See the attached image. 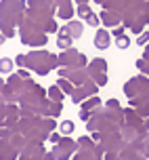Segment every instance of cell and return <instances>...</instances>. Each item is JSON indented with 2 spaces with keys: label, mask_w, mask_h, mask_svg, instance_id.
Returning <instances> with one entry per match:
<instances>
[{
  "label": "cell",
  "mask_w": 149,
  "mask_h": 160,
  "mask_svg": "<svg viewBox=\"0 0 149 160\" xmlns=\"http://www.w3.org/2000/svg\"><path fill=\"white\" fill-rule=\"evenodd\" d=\"M2 68L8 70V68H11V61H8V59H2Z\"/></svg>",
  "instance_id": "277c9868"
},
{
  "label": "cell",
  "mask_w": 149,
  "mask_h": 160,
  "mask_svg": "<svg viewBox=\"0 0 149 160\" xmlns=\"http://www.w3.org/2000/svg\"><path fill=\"white\" fill-rule=\"evenodd\" d=\"M63 133H71V131H74V124H71V122H63Z\"/></svg>",
  "instance_id": "7a4b0ae2"
},
{
  "label": "cell",
  "mask_w": 149,
  "mask_h": 160,
  "mask_svg": "<svg viewBox=\"0 0 149 160\" xmlns=\"http://www.w3.org/2000/svg\"><path fill=\"white\" fill-rule=\"evenodd\" d=\"M107 42H109V38H107V34H99L97 36V48H107Z\"/></svg>",
  "instance_id": "6da1fadb"
},
{
  "label": "cell",
  "mask_w": 149,
  "mask_h": 160,
  "mask_svg": "<svg viewBox=\"0 0 149 160\" xmlns=\"http://www.w3.org/2000/svg\"><path fill=\"white\" fill-rule=\"evenodd\" d=\"M118 47L120 48H128V38H118Z\"/></svg>",
  "instance_id": "3957f363"
}]
</instances>
